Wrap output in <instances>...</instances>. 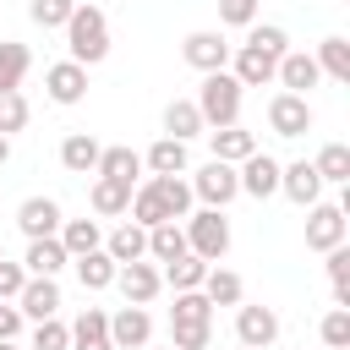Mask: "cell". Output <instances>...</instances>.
Segmentation results:
<instances>
[{"label": "cell", "mask_w": 350, "mask_h": 350, "mask_svg": "<svg viewBox=\"0 0 350 350\" xmlns=\"http://www.w3.org/2000/svg\"><path fill=\"white\" fill-rule=\"evenodd\" d=\"M284 49H290V33L279 22H252L246 27V44L230 49V77L241 88H268L273 71H279V60H284Z\"/></svg>", "instance_id": "obj_1"}, {"label": "cell", "mask_w": 350, "mask_h": 350, "mask_svg": "<svg viewBox=\"0 0 350 350\" xmlns=\"http://www.w3.org/2000/svg\"><path fill=\"white\" fill-rule=\"evenodd\" d=\"M60 33H66V49H71L77 66H98V60L109 55V16H104L98 5H82V0H77L71 22H66Z\"/></svg>", "instance_id": "obj_2"}, {"label": "cell", "mask_w": 350, "mask_h": 350, "mask_svg": "<svg viewBox=\"0 0 350 350\" xmlns=\"http://www.w3.org/2000/svg\"><path fill=\"white\" fill-rule=\"evenodd\" d=\"M241 98H246V88H241L230 71H208L191 104H197L202 126H208V131H219V126H241Z\"/></svg>", "instance_id": "obj_3"}, {"label": "cell", "mask_w": 350, "mask_h": 350, "mask_svg": "<svg viewBox=\"0 0 350 350\" xmlns=\"http://www.w3.org/2000/svg\"><path fill=\"white\" fill-rule=\"evenodd\" d=\"M180 230H186V252H191V257L224 262V252H230V219H224L219 208H191Z\"/></svg>", "instance_id": "obj_4"}, {"label": "cell", "mask_w": 350, "mask_h": 350, "mask_svg": "<svg viewBox=\"0 0 350 350\" xmlns=\"http://www.w3.org/2000/svg\"><path fill=\"white\" fill-rule=\"evenodd\" d=\"M186 186H191V197H197L202 208H219V213H224V208H230V202L241 197L235 164H219V159H208V164H202V170H197V175H191Z\"/></svg>", "instance_id": "obj_5"}, {"label": "cell", "mask_w": 350, "mask_h": 350, "mask_svg": "<svg viewBox=\"0 0 350 350\" xmlns=\"http://www.w3.org/2000/svg\"><path fill=\"white\" fill-rule=\"evenodd\" d=\"M345 235H350V219H345L339 202H312L306 208V246L312 252H334V246H345Z\"/></svg>", "instance_id": "obj_6"}, {"label": "cell", "mask_w": 350, "mask_h": 350, "mask_svg": "<svg viewBox=\"0 0 350 350\" xmlns=\"http://www.w3.org/2000/svg\"><path fill=\"white\" fill-rule=\"evenodd\" d=\"M279 339V312L273 306H235V345H246V350H268Z\"/></svg>", "instance_id": "obj_7"}, {"label": "cell", "mask_w": 350, "mask_h": 350, "mask_svg": "<svg viewBox=\"0 0 350 350\" xmlns=\"http://www.w3.org/2000/svg\"><path fill=\"white\" fill-rule=\"evenodd\" d=\"M312 104L306 98H295V93H273L268 98V131L273 137H306L312 131Z\"/></svg>", "instance_id": "obj_8"}, {"label": "cell", "mask_w": 350, "mask_h": 350, "mask_svg": "<svg viewBox=\"0 0 350 350\" xmlns=\"http://www.w3.org/2000/svg\"><path fill=\"white\" fill-rule=\"evenodd\" d=\"M115 284H120V295H126V306H148L159 290H164V273H159V262H120L115 268Z\"/></svg>", "instance_id": "obj_9"}, {"label": "cell", "mask_w": 350, "mask_h": 350, "mask_svg": "<svg viewBox=\"0 0 350 350\" xmlns=\"http://www.w3.org/2000/svg\"><path fill=\"white\" fill-rule=\"evenodd\" d=\"M180 55H186V66H197L202 77L230 66V44H224V33H213V27H197V33H186Z\"/></svg>", "instance_id": "obj_10"}, {"label": "cell", "mask_w": 350, "mask_h": 350, "mask_svg": "<svg viewBox=\"0 0 350 350\" xmlns=\"http://www.w3.org/2000/svg\"><path fill=\"white\" fill-rule=\"evenodd\" d=\"M148 339H153L148 306H120V312H109V345H115V350H142Z\"/></svg>", "instance_id": "obj_11"}, {"label": "cell", "mask_w": 350, "mask_h": 350, "mask_svg": "<svg viewBox=\"0 0 350 350\" xmlns=\"http://www.w3.org/2000/svg\"><path fill=\"white\" fill-rule=\"evenodd\" d=\"M273 82L284 88V93H295V98H306L317 82H323V71H317V60L306 55V49H284V60H279V71H273Z\"/></svg>", "instance_id": "obj_12"}, {"label": "cell", "mask_w": 350, "mask_h": 350, "mask_svg": "<svg viewBox=\"0 0 350 350\" xmlns=\"http://www.w3.org/2000/svg\"><path fill=\"white\" fill-rule=\"evenodd\" d=\"M44 93H49L55 104H82V98H88V66L55 60V66L44 71Z\"/></svg>", "instance_id": "obj_13"}, {"label": "cell", "mask_w": 350, "mask_h": 350, "mask_svg": "<svg viewBox=\"0 0 350 350\" xmlns=\"http://www.w3.org/2000/svg\"><path fill=\"white\" fill-rule=\"evenodd\" d=\"M279 191L295 202V208H312L323 202V180L312 170V159H295V164H279Z\"/></svg>", "instance_id": "obj_14"}, {"label": "cell", "mask_w": 350, "mask_h": 350, "mask_svg": "<svg viewBox=\"0 0 350 350\" xmlns=\"http://www.w3.org/2000/svg\"><path fill=\"white\" fill-rule=\"evenodd\" d=\"M16 224H22V235H27V241H44V235H60L66 213H60V202H55V197H27V202L16 208Z\"/></svg>", "instance_id": "obj_15"}, {"label": "cell", "mask_w": 350, "mask_h": 350, "mask_svg": "<svg viewBox=\"0 0 350 350\" xmlns=\"http://www.w3.org/2000/svg\"><path fill=\"white\" fill-rule=\"evenodd\" d=\"M16 312H22V323H49V317H60V284H55V279H27L22 295H16Z\"/></svg>", "instance_id": "obj_16"}, {"label": "cell", "mask_w": 350, "mask_h": 350, "mask_svg": "<svg viewBox=\"0 0 350 350\" xmlns=\"http://www.w3.org/2000/svg\"><path fill=\"white\" fill-rule=\"evenodd\" d=\"M235 180H241V191H246V197H257V202H262V197H273V191H279V159H268V153L257 148L246 164H235Z\"/></svg>", "instance_id": "obj_17"}, {"label": "cell", "mask_w": 350, "mask_h": 350, "mask_svg": "<svg viewBox=\"0 0 350 350\" xmlns=\"http://www.w3.org/2000/svg\"><path fill=\"white\" fill-rule=\"evenodd\" d=\"M71 257H66V246H60V235H44V241H27V252H22V268H27V279H55L60 268H66Z\"/></svg>", "instance_id": "obj_18"}, {"label": "cell", "mask_w": 350, "mask_h": 350, "mask_svg": "<svg viewBox=\"0 0 350 350\" xmlns=\"http://www.w3.org/2000/svg\"><path fill=\"white\" fill-rule=\"evenodd\" d=\"M71 350H115L109 345V312L104 306H82L71 323Z\"/></svg>", "instance_id": "obj_19"}, {"label": "cell", "mask_w": 350, "mask_h": 350, "mask_svg": "<svg viewBox=\"0 0 350 350\" xmlns=\"http://www.w3.org/2000/svg\"><path fill=\"white\" fill-rule=\"evenodd\" d=\"M131 180H109V175H93V191H88V202H93V213L98 219H120L126 208H131Z\"/></svg>", "instance_id": "obj_20"}, {"label": "cell", "mask_w": 350, "mask_h": 350, "mask_svg": "<svg viewBox=\"0 0 350 350\" xmlns=\"http://www.w3.org/2000/svg\"><path fill=\"white\" fill-rule=\"evenodd\" d=\"M27 71H33V49L16 38H0V93H22Z\"/></svg>", "instance_id": "obj_21"}, {"label": "cell", "mask_w": 350, "mask_h": 350, "mask_svg": "<svg viewBox=\"0 0 350 350\" xmlns=\"http://www.w3.org/2000/svg\"><path fill=\"white\" fill-rule=\"evenodd\" d=\"M202 131H208V126H202V115H197L191 98H170V104H164V137L191 142V137H202Z\"/></svg>", "instance_id": "obj_22"}, {"label": "cell", "mask_w": 350, "mask_h": 350, "mask_svg": "<svg viewBox=\"0 0 350 350\" xmlns=\"http://www.w3.org/2000/svg\"><path fill=\"white\" fill-rule=\"evenodd\" d=\"M208 137H213V159H219V164H246V159L257 153V137L241 131V126H219V131H208Z\"/></svg>", "instance_id": "obj_23"}, {"label": "cell", "mask_w": 350, "mask_h": 350, "mask_svg": "<svg viewBox=\"0 0 350 350\" xmlns=\"http://www.w3.org/2000/svg\"><path fill=\"white\" fill-rule=\"evenodd\" d=\"M98 137H88V131H71L66 142H60V164L71 170V175H93L98 170Z\"/></svg>", "instance_id": "obj_24"}, {"label": "cell", "mask_w": 350, "mask_h": 350, "mask_svg": "<svg viewBox=\"0 0 350 350\" xmlns=\"http://www.w3.org/2000/svg\"><path fill=\"white\" fill-rule=\"evenodd\" d=\"M104 252L115 257V268H120V262H142V257H148V230L126 219L115 235H104Z\"/></svg>", "instance_id": "obj_25"}, {"label": "cell", "mask_w": 350, "mask_h": 350, "mask_svg": "<svg viewBox=\"0 0 350 350\" xmlns=\"http://www.w3.org/2000/svg\"><path fill=\"white\" fill-rule=\"evenodd\" d=\"M312 170H317L323 186H350V148L345 142H323L317 159H312Z\"/></svg>", "instance_id": "obj_26"}, {"label": "cell", "mask_w": 350, "mask_h": 350, "mask_svg": "<svg viewBox=\"0 0 350 350\" xmlns=\"http://www.w3.org/2000/svg\"><path fill=\"white\" fill-rule=\"evenodd\" d=\"M148 186L159 191V202H164V213H170L175 224H180V219L191 213V202H197V197H191V186H186L180 175H148Z\"/></svg>", "instance_id": "obj_27"}, {"label": "cell", "mask_w": 350, "mask_h": 350, "mask_svg": "<svg viewBox=\"0 0 350 350\" xmlns=\"http://www.w3.org/2000/svg\"><path fill=\"white\" fill-rule=\"evenodd\" d=\"M60 246H66V257H88V252H98V246H104L98 219H66V224H60Z\"/></svg>", "instance_id": "obj_28"}, {"label": "cell", "mask_w": 350, "mask_h": 350, "mask_svg": "<svg viewBox=\"0 0 350 350\" xmlns=\"http://www.w3.org/2000/svg\"><path fill=\"white\" fill-rule=\"evenodd\" d=\"M202 295H208V306H241V301H246V284H241L235 268H208Z\"/></svg>", "instance_id": "obj_29"}, {"label": "cell", "mask_w": 350, "mask_h": 350, "mask_svg": "<svg viewBox=\"0 0 350 350\" xmlns=\"http://www.w3.org/2000/svg\"><path fill=\"white\" fill-rule=\"evenodd\" d=\"M142 170H153V175H186V142L159 137V142L142 153Z\"/></svg>", "instance_id": "obj_30"}, {"label": "cell", "mask_w": 350, "mask_h": 350, "mask_svg": "<svg viewBox=\"0 0 350 350\" xmlns=\"http://www.w3.org/2000/svg\"><path fill=\"white\" fill-rule=\"evenodd\" d=\"M71 268H77L82 290H109V284H115V257H109L104 246L88 252V257H71Z\"/></svg>", "instance_id": "obj_31"}, {"label": "cell", "mask_w": 350, "mask_h": 350, "mask_svg": "<svg viewBox=\"0 0 350 350\" xmlns=\"http://www.w3.org/2000/svg\"><path fill=\"white\" fill-rule=\"evenodd\" d=\"M208 268H213V262H202V257H191V252H186V257H175V262H164L159 273H164V284H170V290L180 295V290H202V279H208Z\"/></svg>", "instance_id": "obj_32"}, {"label": "cell", "mask_w": 350, "mask_h": 350, "mask_svg": "<svg viewBox=\"0 0 350 350\" xmlns=\"http://www.w3.org/2000/svg\"><path fill=\"white\" fill-rule=\"evenodd\" d=\"M312 60H317V71H323V77L350 82V38H339V33H334V38H323Z\"/></svg>", "instance_id": "obj_33"}, {"label": "cell", "mask_w": 350, "mask_h": 350, "mask_svg": "<svg viewBox=\"0 0 350 350\" xmlns=\"http://www.w3.org/2000/svg\"><path fill=\"white\" fill-rule=\"evenodd\" d=\"M93 175H109V180H131V186H137V175H142V153H137V148H104Z\"/></svg>", "instance_id": "obj_34"}, {"label": "cell", "mask_w": 350, "mask_h": 350, "mask_svg": "<svg viewBox=\"0 0 350 350\" xmlns=\"http://www.w3.org/2000/svg\"><path fill=\"white\" fill-rule=\"evenodd\" d=\"M148 257L153 262H175V257H186V230L170 219V224H153L148 230Z\"/></svg>", "instance_id": "obj_35"}, {"label": "cell", "mask_w": 350, "mask_h": 350, "mask_svg": "<svg viewBox=\"0 0 350 350\" xmlns=\"http://www.w3.org/2000/svg\"><path fill=\"white\" fill-rule=\"evenodd\" d=\"M170 323H213V306L202 290H180L175 306H170Z\"/></svg>", "instance_id": "obj_36"}, {"label": "cell", "mask_w": 350, "mask_h": 350, "mask_svg": "<svg viewBox=\"0 0 350 350\" xmlns=\"http://www.w3.org/2000/svg\"><path fill=\"white\" fill-rule=\"evenodd\" d=\"M71 11H77V0H27V16H33L44 33H49V27H66Z\"/></svg>", "instance_id": "obj_37"}, {"label": "cell", "mask_w": 350, "mask_h": 350, "mask_svg": "<svg viewBox=\"0 0 350 350\" xmlns=\"http://www.w3.org/2000/svg\"><path fill=\"white\" fill-rule=\"evenodd\" d=\"M170 345L175 350H208L213 345V323H170Z\"/></svg>", "instance_id": "obj_38"}, {"label": "cell", "mask_w": 350, "mask_h": 350, "mask_svg": "<svg viewBox=\"0 0 350 350\" xmlns=\"http://www.w3.org/2000/svg\"><path fill=\"white\" fill-rule=\"evenodd\" d=\"M317 334H323V345H328V350H350V312H345V306H334V312L317 323Z\"/></svg>", "instance_id": "obj_39"}, {"label": "cell", "mask_w": 350, "mask_h": 350, "mask_svg": "<svg viewBox=\"0 0 350 350\" xmlns=\"http://www.w3.org/2000/svg\"><path fill=\"white\" fill-rule=\"evenodd\" d=\"M27 115H33V109H27L22 93H0V137H16V131L27 126Z\"/></svg>", "instance_id": "obj_40"}, {"label": "cell", "mask_w": 350, "mask_h": 350, "mask_svg": "<svg viewBox=\"0 0 350 350\" xmlns=\"http://www.w3.org/2000/svg\"><path fill=\"white\" fill-rule=\"evenodd\" d=\"M33 350H71V328H66L60 317L33 323Z\"/></svg>", "instance_id": "obj_41"}, {"label": "cell", "mask_w": 350, "mask_h": 350, "mask_svg": "<svg viewBox=\"0 0 350 350\" xmlns=\"http://www.w3.org/2000/svg\"><path fill=\"white\" fill-rule=\"evenodd\" d=\"M219 22L224 27H252L257 22V0H219Z\"/></svg>", "instance_id": "obj_42"}, {"label": "cell", "mask_w": 350, "mask_h": 350, "mask_svg": "<svg viewBox=\"0 0 350 350\" xmlns=\"http://www.w3.org/2000/svg\"><path fill=\"white\" fill-rule=\"evenodd\" d=\"M22 284H27V268L0 257V301H16V295H22Z\"/></svg>", "instance_id": "obj_43"}, {"label": "cell", "mask_w": 350, "mask_h": 350, "mask_svg": "<svg viewBox=\"0 0 350 350\" xmlns=\"http://www.w3.org/2000/svg\"><path fill=\"white\" fill-rule=\"evenodd\" d=\"M22 334V312H16V301H0V339H16Z\"/></svg>", "instance_id": "obj_44"}, {"label": "cell", "mask_w": 350, "mask_h": 350, "mask_svg": "<svg viewBox=\"0 0 350 350\" xmlns=\"http://www.w3.org/2000/svg\"><path fill=\"white\" fill-rule=\"evenodd\" d=\"M5 159H11V137H0V164H5Z\"/></svg>", "instance_id": "obj_45"}, {"label": "cell", "mask_w": 350, "mask_h": 350, "mask_svg": "<svg viewBox=\"0 0 350 350\" xmlns=\"http://www.w3.org/2000/svg\"><path fill=\"white\" fill-rule=\"evenodd\" d=\"M0 350H22V345H16V339H0Z\"/></svg>", "instance_id": "obj_46"}, {"label": "cell", "mask_w": 350, "mask_h": 350, "mask_svg": "<svg viewBox=\"0 0 350 350\" xmlns=\"http://www.w3.org/2000/svg\"><path fill=\"white\" fill-rule=\"evenodd\" d=\"M164 350H175V345H164Z\"/></svg>", "instance_id": "obj_47"}, {"label": "cell", "mask_w": 350, "mask_h": 350, "mask_svg": "<svg viewBox=\"0 0 350 350\" xmlns=\"http://www.w3.org/2000/svg\"><path fill=\"white\" fill-rule=\"evenodd\" d=\"M235 350H246V345H235Z\"/></svg>", "instance_id": "obj_48"}]
</instances>
